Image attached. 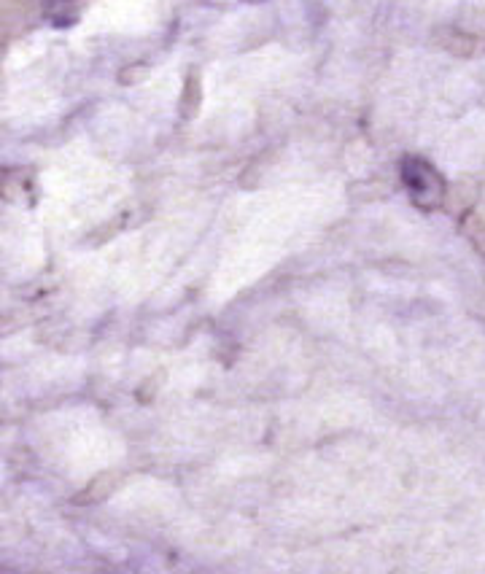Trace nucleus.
I'll return each instance as SVG.
<instances>
[{"label":"nucleus","mask_w":485,"mask_h":574,"mask_svg":"<svg viewBox=\"0 0 485 574\" xmlns=\"http://www.w3.org/2000/svg\"><path fill=\"white\" fill-rule=\"evenodd\" d=\"M402 181H405L410 200L421 211H434L445 200V178L421 157H407L402 162Z\"/></svg>","instance_id":"f257e3e1"},{"label":"nucleus","mask_w":485,"mask_h":574,"mask_svg":"<svg viewBox=\"0 0 485 574\" xmlns=\"http://www.w3.org/2000/svg\"><path fill=\"white\" fill-rule=\"evenodd\" d=\"M14 189H27V178L19 168H0V197L14 200Z\"/></svg>","instance_id":"f03ea898"},{"label":"nucleus","mask_w":485,"mask_h":574,"mask_svg":"<svg viewBox=\"0 0 485 574\" xmlns=\"http://www.w3.org/2000/svg\"><path fill=\"white\" fill-rule=\"evenodd\" d=\"M246 3H265V0H246Z\"/></svg>","instance_id":"7ed1b4c3"}]
</instances>
